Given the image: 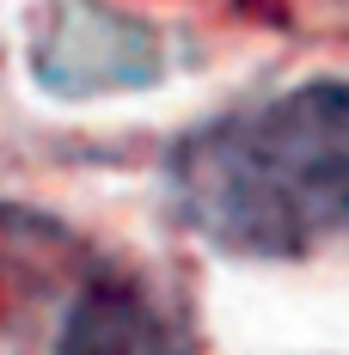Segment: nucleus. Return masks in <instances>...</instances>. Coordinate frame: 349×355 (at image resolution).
<instances>
[{"instance_id":"obj_1","label":"nucleus","mask_w":349,"mask_h":355,"mask_svg":"<svg viewBox=\"0 0 349 355\" xmlns=\"http://www.w3.org/2000/svg\"><path fill=\"white\" fill-rule=\"evenodd\" d=\"M172 209L233 257H307L349 233V80H307L184 135Z\"/></svg>"},{"instance_id":"obj_2","label":"nucleus","mask_w":349,"mask_h":355,"mask_svg":"<svg viewBox=\"0 0 349 355\" xmlns=\"http://www.w3.org/2000/svg\"><path fill=\"white\" fill-rule=\"evenodd\" d=\"M160 73L153 55V31L135 19H117L105 6H56L49 31L37 43V80L56 86V92H110V86H141Z\"/></svg>"},{"instance_id":"obj_3","label":"nucleus","mask_w":349,"mask_h":355,"mask_svg":"<svg viewBox=\"0 0 349 355\" xmlns=\"http://www.w3.org/2000/svg\"><path fill=\"white\" fill-rule=\"evenodd\" d=\"M56 355H190V337L172 313L147 300L129 276H92L74 300Z\"/></svg>"}]
</instances>
